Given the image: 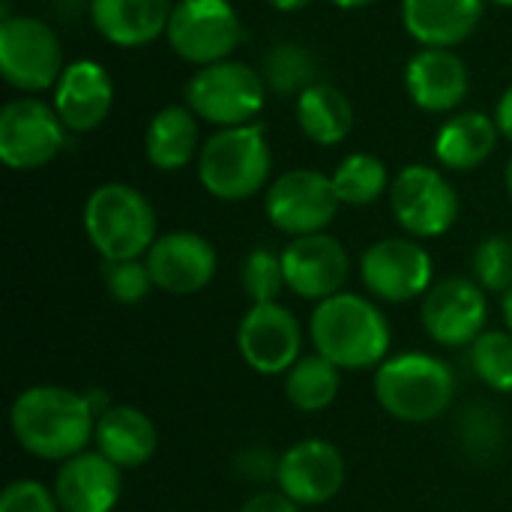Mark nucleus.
Returning <instances> with one entry per match:
<instances>
[{
    "mask_svg": "<svg viewBox=\"0 0 512 512\" xmlns=\"http://www.w3.org/2000/svg\"><path fill=\"white\" fill-rule=\"evenodd\" d=\"M339 195L333 180L312 168H294L267 186L264 210L273 228L288 237H309L327 231L339 213Z\"/></svg>",
    "mask_w": 512,
    "mask_h": 512,
    "instance_id": "obj_9",
    "label": "nucleus"
},
{
    "mask_svg": "<svg viewBox=\"0 0 512 512\" xmlns=\"http://www.w3.org/2000/svg\"><path fill=\"white\" fill-rule=\"evenodd\" d=\"M0 512H60L54 489L39 480L21 477L0 492Z\"/></svg>",
    "mask_w": 512,
    "mask_h": 512,
    "instance_id": "obj_35",
    "label": "nucleus"
},
{
    "mask_svg": "<svg viewBox=\"0 0 512 512\" xmlns=\"http://www.w3.org/2000/svg\"><path fill=\"white\" fill-rule=\"evenodd\" d=\"M507 192H510V198H512V159H510V165H507Z\"/></svg>",
    "mask_w": 512,
    "mask_h": 512,
    "instance_id": "obj_42",
    "label": "nucleus"
},
{
    "mask_svg": "<svg viewBox=\"0 0 512 512\" xmlns=\"http://www.w3.org/2000/svg\"><path fill=\"white\" fill-rule=\"evenodd\" d=\"M342 369L333 366L321 354H306L300 357L288 372H285V399L291 408L303 414H318L327 411L342 387Z\"/></svg>",
    "mask_w": 512,
    "mask_h": 512,
    "instance_id": "obj_27",
    "label": "nucleus"
},
{
    "mask_svg": "<svg viewBox=\"0 0 512 512\" xmlns=\"http://www.w3.org/2000/svg\"><path fill=\"white\" fill-rule=\"evenodd\" d=\"M435 264L432 255L408 237H387L372 243L360 258V279L375 300L408 303L426 297Z\"/></svg>",
    "mask_w": 512,
    "mask_h": 512,
    "instance_id": "obj_13",
    "label": "nucleus"
},
{
    "mask_svg": "<svg viewBox=\"0 0 512 512\" xmlns=\"http://www.w3.org/2000/svg\"><path fill=\"white\" fill-rule=\"evenodd\" d=\"M273 9H279V12H297V9H303V6H309L312 0H267Z\"/></svg>",
    "mask_w": 512,
    "mask_h": 512,
    "instance_id": "obj_39",
    "label": "nucleus"
},
{
    "mask_svg": "<svg viewBox=\"0 0 512 512\" xmlns=\"http://www.w3.org/2000/svg\"><path fill=\"white\" fill-rule=\"evenodd\" d=\"M375 399L399 423H432L456 399L453 369L432 354H396L375 369Z\"/></svg>",
    "mask_w": 512,
    "mask_h": 512,
    "instance_id": "obj_3",
    "label": "nucleus"
},
{
    "mask_svg": "<svg viewBox=\"0 0 512 512\" xmlns=\"http://www.w3.org/2000/svg\"><path fill=\"white\" fill-rule=\"evenodd\" d=\"M498 123L480 111H465L450 117L435 135V156L453 171L480 168L498 147Z\"/></svg>",
    "mask_w": 512,
    "mask_h": 512,
    "instance_id": "obj_25",
    "label": "nucleus"
},
{
    "mask_svg": "<svg viewBox=\"0 0 512 512\" xmlns=\"http://www.w3.org/2000/svg\"><path fill=\"white\" fill-rule=\"evenodd\" d=\"M267 81L258 69L240 60H222L213 66H201L186 81V105L195 117L231 129L255 123L267 99Z\"/></svg>",
    "mask_w": 512,
    "mask_h": 512,
    "instance_id": "obj_6",
    "label": "nucleus"
},
{
    "mask_svg": "<svg viewBox=\"0 0 512 512\" xmlns=\"http://www.w3.org/2000/svg\"><path fill=\"white\" fill-rule=\"evenodd\" d=\"M51 489L60 512H111L123 495V471L99 450H84L60 462Z\"/></svg>",
    "mask_w": 512,
    "mask_h": 512,
    "instance_id": "obj_19",
    "label": "nucleus"
},
{
    "mask_svg": "<svg viewBox=\"0 0 512 512\" xmlns=\"http://www.w3.org/2000/svg\"><path fill=\"white\" fill-rule=\"evenodd\" d=\"M420 321L426 336L441 348H471L489 321L486 291L477 279L450 276L435 282L420 306Z\"/></svg>",
    "mask_w": 512,
    "mask_h": 512,
    "instance_id": "obj_11",
    "label": "nucleus"
},
{
    "mask_svg": "<svg viewBox=\"0 0 512 512\" xmlns=\"http://www.w3.org/2000/svg\"><path fill=\"white\" fill-rule=\"evenodd\" d=\"M240 285L252 303H279V294L285 285V267L282 252H273L267 246H255L240 267Z\"/></svg>",
    "mask_w": 512,
    "mask_h": 512,
    "instance_id": "obj_31",
    "label": "nucleus"
},
{
    "mask_svg": "<svg viewBox=\"0 0 512 512\" xmlns=\"http://www.w3.org/2000/svg\"><path fill=\"white\" fill-rule=\"evenodd\" d=\"M495 123H498L501 135L512 141V87H507V93L501 96V102L495 108Z\"/></svg>",
    "mask_w": 512,
    "mask_h": 512,
    "instance_id": "obj_38",
    "label": "nucleus"
},
{
    "mask_svg": "<svg viewBox=\"0 0 512 512\" xmlns=\"http://www.w3.org/2000/svg\"><path fill=\"white\" fill-rule=\"evenodd\" d=\"M93 444L120 471H132V468H141V465H147L153 459L159 435H156L153 420L141 408L111 405L96 420Z\"/></svg>",
    "mask_w": 512,
    "mask_h": 512,
    "instance_id": "obj_23",
    "label": "nucleus"
},
{
    "mask_svg": "<svg viewBox=\"0 0 512 512\" xmlns=\"http://www.w3.org/2000/svg\"><path fill=\"white\" fill-rule=\"evenodd\" d=\"M144 261L153 276V285L171 297H189L204 291L219 267L213 243L195 231H168L156 237Z\"/></svg>",
    "mask_w": 512,
    "mask_h": 512,
    "instance_id": "obj_16",
    "label": "nucleus"
},
{
    "mask_svg": "<svg viewBox=\"0 0 512 512\" xmlns=\"http://www.w3.org/2000/svg\"><path fill=\"white\" fill-rule=\"evenodd\" d=\"M468 87V66L453 48H420L405 66V90L411 102L429 114L456 111Z\"/></svg>",
    "mask_w": 512,
    "mask_h": 512,
    "instance_id": "obj_20",
    "label": "nucleus"
},
{
    "mask_svg": "<svg viewBox=\"0 0 512 512\" xmlns=\"http://www.w3.org/2000/svg\"><path fill=\"white\" fill-rule=\"evenodd\" d=\"M459 435H462L465 450L477 459H489L501 450V420L489 408H480V405L468 408L462 414Z\"/></svg>",
    "mask_w": 512,
    "mask_h": 512,
    "instance_id": "obj_34",
    "label": "nucleus"
},
{
    "mask_svg": "<svg viewBox=\"0 0 512 512\" xmlns=\"http://www.w3.org/2000/svg\"><path fill=\"white\" fill-rule=\"evenodd\" d=\"M483 18V0H402V24L423 48L465 42Z\"/></svg>",
    "mask_w": 512,
    "mask_h": 512,
    "instance_id": "obj_22",
    "label": "nucleus"
},
{
    "mask_svg": "<svg viewBox=\"0 0 512 512\" xmlns=\"http://www.w3.org/2000/svg\"><path fill=\"white\" fill-rule=\"evenodd\" d=\"M144 153L147 162L159 171H180L186 168L198 150V117L189 105H165L159 108L144 132Z\"/></svg>",
    "mask_w": 512,
    "mask_h": 512,
    "instance_id": "obj_24",
    "label": "nucleus"
},
{
    "mask_svg": "<svg viewBox=\"0 0 512 512\" xmlns=\"http://www.w3.org/2000/svg\"><path fill=\"white\" fill-rule=\"evenodd\" d=\"M66 126L54 105L21 96L0 111V159L12 171H33L48 165L66 144Z\"/></svg>",
    "mask_w": 512,
    "mask_h": 512,
    "instance_id": "obj_10",
    "label": "nucleus"
},
{
    "mask_svg": "<svg viewBox=\"0 0 512 512\" xmlns=\"http://www.w3.org/2000/svg\"><path fill=\"white\" fill-rule=\"evenodd\" d=\"M54 111L69 132H93L105 123L114 105V81L108 69L96 60L66 63L60 81L54 84Z\"/></svg>",
    "mask_w": 512,
    "mask_h": 512,
    "instance_id": "obj_18",
    "label": "nucleus"
},
{
    "mask_svg": "<svg viewBox=\"0 0 512 512\" xmlns=\"http://www.w3.org/2000/svg\"><path fill=\"white\" fill-rule=\"evenodd\" d=\"M396 222L411 237H441L459 219V195L450 180L429 165H408L390 186Z\"/></svg>",
    "mask_w": 512,
    "mask_h": 512,
    "instance_id": "obj_12",
    "label": "nucleus"
},
{
    "mask_svg": "<svg viewBox=\"0 0 512 512\" xmlns=\"http://www.w3.org/2000/svg\"><path fill=\"white\" fill-rule=\"evenodd\" d=\"M474 375L492 387L495 393H512V333L510 330H486L471 345Z\"/></svg>",
    "mask_w": 512,
    "mask_h": 512,
    "instance_id": "obj_30",
    "label": "nucleus"
},
{
    "mask_svg": "<svg viewBox=\"0 0 512 512\" xmlns=\"http://www.w3.org/2000/svg\"><path fill=\"white\" fill-rule=\"evenodd\" d=\"M339 9H360V6H369V3H375V0H333Z\"/></svg>",
    "mask_w": 512,
    "mask_h": 512,
    "instance_id": "obj_41",
    "label": "nucleus"
},
{
    "mask_svg": "<svg viewBox=\"0 0 512 512\" xmlns=\"http://www.w3.org/2000/svg\"><path fill=\"white\" fill-rule=\"evenodd\" d=\"M315 75H318L315 57L297 42H279L264 57V81L279 96H288V93L300 96L306 87L315 84Z\"/></svg>",
    "mask_w": 512,
    "mask_h": 512,
    "instance_id": "obj_29",
    "label": "nucleus"
},
{
    "mask_svg": "<svg viewBox=\"0 0 512 512\" xmlns=\"http://www.w3.org/2000/svg\"><path fill=\"white\" fill-rule=\"evenodd\" d=\"M174 0H90V18L99 36L120 48L156 42L171 21Z\"/></svg>",
    "mask_w": 512,
    "mask_h": 512,
    "instance_id": "obj_21",
    "label": "nucleus"
},
{
    "mask_svg": "<svg viewBox=\"0 0 512 512\" xmlns=\"http://www.w3.org/2000/svg\"><path fill=\"white\" fill-rule=\"evenodd\" d=\"M492 3H501V6H512V0H492Z\"/></svg>",
    "mask_w": 512,
    "mask_h": 512,
    "instance_id": "obj_43",
    "label": "nucleus"
},
{
    "mask_svg": "<svg viewBox=\"0 0 512 512\" xmlns=\"http://www.w3.org/2000/svg\"><path fill=\"white\" fill-rule=\"evenodd\" d=\"M84 234L102 261H135L156 243L153 204L129 183H102L84 201Z\"/></svg>",
    "mask_w": 512,
    "mask_h": 512,
    "instance_id": "obj_4",
    "label": "nucleus"
},
{
    "mask_svg": "<svg viewBox=\"0 0 512 512\" xmlns=\"http://www.w3.org/2000/svg\"><path fill=\"white\" fill-rule=\"evenodd\" d=\"M165 36L186 63L213 66L240 45L243 24L231 0H177Z\"/></svg>",
    "mask_w": 512,
    "mask_h": 512,
    "instance_id": "obj_8",
    "label": "nucleus"
},
{
    "mask_svg": "<svg viewBox=\"0 0 512 512\" xmlns=\"http://www.w3.org/2000/svg\"><path fill=\"white\" fill-rule=\"evenodd\" d=\"M276 468H279V456H273L270 450H261V447L243 450V453L234 459L237 477H243V480H249V483L276 480Z\"/></svg>",
    "mask_w": 512,
    "mask_h": 512,
    "instance_id": "obj_36",
    "label": "nucleus"
},
{
    "mask_svg": "<svg viewBox=\"0 0 512 512\" xmlns=\"http://www.w3.org/2000/svg\"><path fill=\"white\" fill-rule=\"evenodd\" d=\"M297 120L306 138H312L321 147H333L351 135L354 108L339 87L315 81L297 96Z\"/></svg>",
    "mask_w": 512,
    "mask_h": 512,
    "instance_id": "obj_26",
    "label": "nucleus"
},
{
    "mask_svg": "<svg viewBox=\"0 0 512 512\" xmlns=\"http://www.w3.org/2000/svg\"><path fill=\"white\" fill-rule=\"evenodd\" d=\"M474 279L480 282L483 291L492 294H507L512 288V240L504 234L486 237L471 258Z\"/></svg>",
    "mask_w": 512,
    "mask_h": 512,
    "instance_id": "obj_32",
    "label": "nucleus"
},
{
    "mask_svg": "<svg viewBox=\"0 0 512 512\" xmlns=\"http://www.w3.org/2000/svg\"><path fill=\"white\" fill-rule=\"evenodd\" d=\"M501 309H504V321H507V330L512 333V288L501 297Z\"/></svg>",
    "mask_w": 512,
    "mask_h": 512,
    "instance_id": "obj_40",
    "label": "nucleus"
},
{
    "mask_svg": "<svg viewBox=\"0 0 512 512\" xmlns=\"http://www.w3.org/2000/svg\"><path fill=\"white\" fill-rule=\"evenodd\" d=\"M345 486V459L336 444L306 438L279 456L276 489L300 507H321Z\"/></svg>",
    "mask_w": 512,
    "mask_h": 512,
    "instance_id": "obj_15",
    "label": "nucleus"
},
{
    "mask_svg": "<svg viewBox=\"0 0 512 512\" xmlns=\"http://www.w3.org/2000/svg\"><path fill=\"white\" fill-rule=\"evenodd\" d=\"M102 279H105L108 297L114 303H120V306H135V303L147 300L150 291L156 288L144 258H135V261H105L102 264Z\"/></svg>",
    "mask_w": 512,
    "mask_h": 512,
    "instance_id": "obj_33",
    "label": "nucleus"
},
{
    "mask_svg": "<svg viewBox=\"0 0 512 512\" xmlns=\"http://www.w3.org/2000/svg\"><path fill=\"white\" fill-rule=\"evenodd\" d=\"M63 48L57 33L33 15H6L0 21V75L9 87L42 93L63 75Z\"/></svg>",
    "mask_w": 512,
    "mask_h": 512,
    "instance_id": "obj_7",
    "label": "nucleus"
},
{
    "mask_svg": "<svg viewBox=\"0 0 512 512\" xmlns=\"http://www.w3.org/2000/svg\"><path fill=\"white\" fill-rule=\"evenodd\" d=\"M333 189L342 204L348 207H366L375 204L393 183L387 174V165L372 153H351L339 162L333 171Z\"/></svg>",
    "mask_w": 512,
    "mask_h": 512,
    "instance_id": "obj_28",
    "label": "nucleus"
},
{
    "mask_svg": "<svg viewBox=\"0 0 512 512\" xmlns=\"http://www.w3.org/2000/svg\"><path fill=\"white\" fill-rule=\"evenodd\" d=\"M282 267L291 294L321 303L342 291L351 273V258L336 237L321 231L309 237H294L282 249Z\"/></svg>",
    "mask_w": 512,
    "mask_h": 512,
    "instance_id": "obj_17",
    "label": "nucleus"
},
{
    "mask_svg": "<svg viewBox=\"0 0 512 512\" xmlns=\"http://www.w3.org/2000/svg\"><path fill=\"white\" fill-rule=\"evenodd\" d=\"M240 512H300V504H294L288 495H282L279 489H264L255 492Z\"/></svg>",
    "mask_w": 512,
    "mask_h": 512,
    "instance_id": "obj_37",
    "label": "nucleus"
},
{
    "mask_svg": "<svg viewBox=\"0 0 512 512\" xmlns=\"http://www.w3.org/2000/svg\"><path fill=\"white\" fill-rule=\"evenodd\" d=\"M273 168V153L261 123L231 126L210 135L198 153V180L219 201L258 195Z\"/></svg>",
    "mask_w": 512,
    "mask_h": 512,
    "instance_id": "obj_5",
    "label": "nucleus"
},
{
    "mask_svg": "<svg viewBox=\"0 0 512 512\" xmlns=\"http://www.w3.org/2000/svg\"><path fill=\"white\" fill-rule=\"evenodd\" d=\"M96 408L87 393L57 384L21 390L9 408V426L18 447L45 462H66L84 453L96 435Z\"/></svg>",
    "mask_w": 512,
    "mask_h": 512,
    "instance_id": "obj_1",
    "label": "nucleus"
},
{
    "mask_svg": "<svg viewBox=\"0 0 512 512\" xmlns=\"http://www.w3.org/2000/svg\"><path fill=\"white\" fill-rule=\"evenodd\" d=\"M315 354L327 357L342 372L378 369L390 354V321L384 309L360 294L339 291L315 303L309 318Z\"/></svg>",
    "mask_w": 512,
    "mask_h": 512,
    "instance_id": "obj_2",
    "label": "nucleus"
},
{
    "mask_svg": "<svg viewBox=\"0 0 512 512\" xmlns=\"http://www.w3.org/2000/svg\"><path fill=\"white\" fill-rule=\"evenodd\" d=\"M303 348V330L282 303H252L237 327V351L258 375H285Z\"/></svg>",
    "mask_w": 512,
    "mask_h": 512,
    "instance_id": "obj_14",
    "label": "nucleus"
}]
</instances>
